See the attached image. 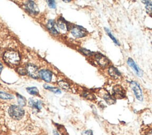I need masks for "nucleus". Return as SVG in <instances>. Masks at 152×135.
I'll return each instance as SVG.
<instances>
[{"mask_svg":"<svg viewBox=\"0 0 152 135\" xmlns=\"http://www.w3.org/2000/svg\"><path fill=\"white\" fill-rule=\"evenodd\" d=\"M145 135H152V129L150 130Z\"/></svg>","mask_w":152,"mask_h":135,"instance_id":"nucleus-28","label":"nucleus"},{"mask_svg":"<svg viewBox=\"0 0 152 135\" xmlns=\"http://www.w3.org/2000/svg\"><path fill=\"white\" fill-rule=\"evenodd\" d=\"M3 69V65L1 63H0V73H1Z\"/></svg>","mask_w":152,"mask_h":135,"instance_id":"nucleus-29","label":"nucleus"},{"mask_svg":"<svg viewBox=\"0 0 152 135\" xmlns=\"http://www.w3.org/2000/svg\"><path fill=\"white\" fill-rule=\"evenodd\" d=\"M81 51L86 56H90L92 54V53L90 52V51L88 50V49H81Z\"/></svg>","mask_w":152,"mask_h":135,"instance_id":"nucleus-25","label":"nucleus"},{"mask_svg":"<svg viewBox=\"0 0 152 135\" xmlns=\"http://www.w3.org/2000/svg\"><path fill=\"white\" fill-rule=\"evenodd\" d=\"M27 91L31 95H38L39 94V91L36 87H32L27 88Z\"/></svg>","mask_w":152,"mask_h":135,"instance_id":"nucleus-20","label":"nucleus"},{"mask_svg":"<svg viewBox=\"0 0 152 135\" xmlns=\"http://www.w3.org/2000/svg\"><path fill=\"white\" fill-rule=\"evenodd\" d=\"M27 73L34 79H37L39 76V71L38 67L35 65H33L31 64H29L26 67Z\"/></svg>","mask_w":152,"mask_h":135,"instance_id":"nucleus-5","label":"nucleus"},{"mask_svg":"<svg viewBox=\"0 0 152 135\" xmlns=\"http://www.w3.org/2000/svg\"><path fill=\"white\" fill-rule=\"evenodd\" d=\"M105 31H106L107 34L108 35V36L110 37V38L113 41V42L115 43V44H116V45H120V43L118 42V41H117V39L113 37V35L112 34V33L111 32V31H110L108 29H107V28H105Z\"/></svg>","mask_w":152,"mask_h":135,"instance_id":"nucleus-18","label":"nucleus"},{"mask_svg":"<svg viewBox=\"0 0 152 135\" xmlns=\"http://www.w3.org/2000/svg\"><path fill=\"white\" fill-rule=\"evenodd\" d=\"M57 26L64 32H65L69 30V26L63 18H60L58 20L57 22Z\"/></svg>","mask_w":152,"mask_h":135,"instance_id":"nucleus-13","label":"nucleus"},{"mask_svg":"<svg viewBox=\"0 0 152 135\" xmlns=\"http://www.w3.org/2000/svg\"><path fill=\"white\" fill-rule=\"evenodd\" d=\"M47 27L49 30V31L51 33H54V34H57V33H58L57 29L55 27V22L53 20H50L48 21V23L47 25Z\"/></svg>","mask_w":152,"mask_h":135,"instance_id":"nucleus-15","label":"nucleus"},{"mask_svg":"<svg viewBox=\"0 0 152 135\" xmlns=\"http://www.w3.org/2000/svg\"><path fill=\"white\" fill-rule=\"evenodd\" d=\"M0 98L3 99H11L13 98V96L11 95L8 94L7 93L0 92Z\"/></svg>","mask_w":152,"mask_h":135,"instance_id":"nucleus-19","label":"nucleus"},{"mask_svg":"<svg viewBox=\"0 0 152 135\" xmlns=\"http://www.w3.org/2000/svg\"><path fill=\"white\" fill-rule=\"evenodd\" d=\"M47 3L50 8H56V4L54 1H47Z\"/></svg>","mask_w":152,"mask_h":135,"instance_id":"nucleus-24","label":"nucleus"},{"mask_svg":"<svg viewBox=\"0 0 152 135\" xmlns=\"http://www.w3.org/2000/svg\"><path fill=\"white\" fill-rule=\"evenodd\" d=\"M53 133H54V135H60L59 133L57 131H55V130L53 131Z\"/></svg>","mask_w":152,"mask_h":135,"instance_id":"nucleus-30","label":"nucleus"},{"mask_svg":"<svg viewBox=\"0 0 152 135\" xmlns=\"http://www.w3.org/2000/svg\"><path fill=\"white\" fill-rule=\"evenodd\" d=\"M127 63H128V64L129 65V66L131 67L132 70L134 71L135 73L137 74V76H141L143 75V72L141 71V70L139 68L138 65L136 64V63L134 61V60L132 58H129Z\"/></svg>","mask_w":152,"mask_h":135,"instance_id":"nucleus-10","label":"nucleus"},{"mask_svg":"<svg viewBox=\"0 0 152 135\" xmlns=\"http://www.w3.org/2000/svg\"><path fill=\"white\" fill-rule=\"evenodd\" d=\"M83 96L84 97H85V98L89 99H93V98H94L93 95L92 94H90V93H89V92H83Z\"/></svg>","mask_w":152,"mask_h":135,"instance_id":"nucleus-23","label":"nucleus"},{"mask_svg":"<svg viewBox=\"0 0 152 135\" xmlns=\"http://www.w3.org/2000/svg\"><path fill=\"white\" fill-rule=\"evenodd\" d=\"M18 102H19V105L21 106H24L26 103L25 98L22 97L21 95H20L19 94H18Z\"/></svg>","mask_w":152,"mask_h":135,"instance_id":"nucleus-22","label":"nucleus"},{"mask_svg":"<svg viewBox=\"0 0 152 135\" xmlns=\"http://www.w3.org/2000/svg\"><path fill=\"white\" fill-rule=\"evenodd\" d=\"M59 86L65 90H69L70 89V86L68 82L64 80H61L58 82Z\"/></svg>","mask_w":152,"mask_h":135,"instance_id":"nucleus-17","label":"nucleus"},{"mask_svg":"<svg viewBox=\"0 0 152 135\" xmlns=\"http://www.w3.org/2000/svg\"><path fill=\"white\" fill-rule=\"evenodd\" d=\"M29 104L32 108L36 109L37 110H40L42 108V103L35 99L30 98L29 101Z\"/></svg>","mask_w":152,"mask_h":135,"instance_id":"nucleus-11","label":"nucleus"},{"mask_svg":"<svg viewBox=\"0 0 152 135\" xmlns=\"http://www.w3.org/2000/svg\"><path fill=\"white\" fill-rule=\"evenodd\" d=\"M4 61L9 65H17L20 61V57L17 51H7L4 55Z\"/></svg>","mask_w":152,"mask_h":135,"instance_id":"nucleus-2","label":"nucleus"},{"mask_svg":"<svg viewBox=\"0 0 152 135\" xmlns=\"http://www.w3.org/2000/svg\"><path fill=\"white\" fill-rule=\"evenodd\" d=\"M142 2L146 3L145 4H146V11L150 16H152V3L149 1H142Z\"/></svg>","mask_w":152,"mask_h":135,"instance_id":"nucleus-16","label":"nucleus"},{"mask_svg":"<svg viewBox=\"0 0 152 135\" xmlns=\"http://www.w3.org/2000/svg\"><path fill=\"white\" fill-rule=\"evenodd\" d=\"M130 87L131 89L133 91L136 98L139 101H142L143 99V96L142 91L141 89L139 84L136 82L132 81L130 83Z\"/></svg>","mask_w":152,"mask_h":135,"instance_id":"nucleus-4","label":"nucleus"},{"mask_svg":"<svg viewBox=\"0 0 152 135\" xmlns=\"http://www.w3.org/2000/svg\"><path fill=\"white\" fill-rule=\"evenodd\" d=\"M8 118L10 120L18 122L23 120L25 116V111L20 106L11 105L7 108Z\"/></svg>","mask_w":152,"mask_h":135,"instance_id":"nucleus-1","label":"nucleus"},{"mask_svg":"<svg viewBox=\"0 0 152 135\" xmlns=\"http://www.w3.org/2000/svg\"><path fill=\"white\" fill-rule=\"evenodd\" d=\"M113 95L115 98H124L125 96V91L121 85H116L113 88Z\"/></svg>","mask_w":152,"mask_h":135,"instance_id":"nucleus-6","label":"nucleus"},{"mask_svg":"<svg viewBox=\"0 0 152 135\" xmlns=\"http://www.w3.org/2000/svg\"><path fill=\"white\" fill-rule=\"evenodd\" d=\"M39 76L46 82H50L53 78V73L48 70H41L39 72Z\"/></svg>","mask_w":152,"mask_h":135,"instance_id":"nucleus-9","label":"nucleus"},{"mask_svg":"<svg viewBox=\"0 0 152 135\" xmlns=\"http://www.w3.org/2000/svg\"><path fill=\"white\" fill-rule=\"evenodd\" d=\"M95 60L100 67H106L109 64V60L108 58L101 54H96L95 55Z\"/></svg>","mask_w":152,"mask_h":135,"instance_id":"nucleus-7","label":"nucleus"},{"mask_svg":"<svg viewBox=\"0 0 152 135\" xmlns=\"http://www.w3.org/2000/svg\"><path fill=\"white\" fill-rule=\"evenodd\" d=\"M25 8L32 14H37L39 12V8L37 5L32 1H27L25 4Z\"/></svg>","mask_w":152,"mask_h":135,"instance_id":"nucleus-8","label":"nucleus"},{"mask_svg":"<svg viewBox=\"0 0 152 135\" xmlns=\"http://www.w3.org/2000/svg\"><path fill=\"white\" fill-rule=\"evenodd\" d=\"M44 88L48 90H49L50 91L53 92L55 94H61V91L58 89V88H54V87H51V86H48L46 85H44Z\"/></svg>","mask_w":152,"mask_h":135,"instance_id":"nucleus-21","label":"nucleus"},{"mask_svg":"<svg viewBox=\"0 0 152 135\" xmlns=\"http://www.w3.org/2000/svg\"><path fill=\"white\" fill-rule=\"evenodd\" d=\"M64 1V2H68V3H69V2H70V1Z\"/></svg>","mask_w":152,"mask_h":135,"instance_id":"nucleus-31","label":"nucleus"},{"mask_svg":"<svg viewBox=\"0 0 152 135\" xmlns=\"http://www.w3.org/2000/svg\"><path fill=\"white\" fill-rule=\"evenodd\" d=\"M108 72H109V75L112 78L115 79L119 78L121 76L120 72L117 69L115 68V67H110V68L109 69Z\"/></svg>","mask_w":152,"mask_h":135,"instance_id":"nucleus-14","label":"nucleus"},{"mask_svg":"<svg viewBox=\"0 0 152 135\" xmlns=\"http://www.w3.org/2000/svg\"><path fill=\"white\" fill-rule=\"evenodd\" d=\"M83 135H93V133L92 130H88L86 131H84Z\"/></svg>","mask_w":152,"mask_h":135,"instance_id":"nucleus-26","label":"nucleus"},{"mask_svg":"<svg viewBox=\"0 0 152 135\" xmlns=\"http://www.w3.org/2000/svg\"><path fill=\"white\" fill-rule=\"evenodd\" d=\"M71 34L76 38H81L86 37L88 35L87 30L81 26H75L71 28Z\"/></svg>","mask_w":152,"mask_h":135,"instance_id":"nucleus-3","label":"nucleus"},{"mask_svg":"<svg viewBox=\"0 0 152 135\" xmlns=\"http://www.w3.org/2000/svg\"><path fill=\"white\" fill-rule=\"evenodd\" d=\"M101 96L104 99V100L106 101V103L109 105L113 104L115 103V99L109 93H108L106 91H104L102 92Z\"/></svg>","mask_w":152,"mask_h":135,"instance_id":"nucleus-12","label":"nucleus"},{"mask_svg":"<svg viewBox=\"0 0 152 135\" xmlns=\"http://www.w3.org/2000/svg\"><path fill=\"white\" fill-rule=\"evenodd\" d=\"M19 73L22 75H25L27 73L26 69H19Z\"/></svg>","mask_w":152,"mask_h":135,"instance_id":"nucleus-27","label":"nucleus"}]
</instances>
